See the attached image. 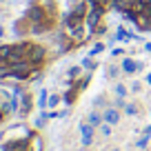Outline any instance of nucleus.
Segmentation results:
<instances>
[{"instance_id":"nucleus-1","label":"nucleus","mask_w":151,"mask_h":151,"mask_svg":"<svg viewBox=\"0 0 151 151\" xmlns=\"http://www.w3.org/2000/svg\"><path fill=\"white\" fill-rule=\"evenodd\" d=\"M100 18H102V7H91V11L87 14V20H85V29H87V33H91L96 27H98Z\"/></svg>"},{"instance_id":"nucleus-2","label":"nucleus","mask_w":151,"mask_h":151,"mask_svg":"<svg viewBox=\"0 0 151 151\" xmlns=\"http://www.w3.org/2000/svg\"><path fill=\"white\" fill-rule=\"evenodd\" d=\"M27 58H29V62H38V60H42V58H45V47H40V45H33V47H29Z\"/></svg>"},{"instance_id":"nucleus-3","label":"nucleus","mask_w":151,"mask_h":151,"mask_svg":"<svg viewBox=\"0 0 151 151\" xmlns=\"http://www.w3.org/2000/svg\"><path fill=\"white\" fill-rule=\"evenodd\" d=\"M80 133H82V145H91L93 142V127L89 122L80 124Z\"/></svg>"},{"instance_id":"nucleus-4","label":"nucleus","mask_w":151,"mask_h":151,"mask_svg":"<svg viewBox=\"0 0 151 151\" xmlns=\"http://www.w3.org/2000/svg\"><path fill=\"white\" fill-rule=\"evenodd\" d=\"M102 118H104V122H109L113 127V124L120 122V111H118V109H107V111L102 113Z\"/></svg>"},{"instance_id":"nucleus-5","label":"nucleus","mask_w":151,"mask_h":151,"mask_svg":"<svg viewBox=\"0 0 151 151\" xmlns=\"http://www.w3.org/2000/svg\"><path fill=\"white\" fill-rule=\"evenodd\" d=\"M29 20H31V24H38V22H45V11L40 9V7H33V9H29Z\"/></svg>"},{"instance_id":"nucleus-6","label":"nucleus","mask_w":151,"mask_h":151,"mask_svg":"<svg viewBox=\"0 0 151 151\" xmlns=\"http://www.w3.org/2000/svg\"><path fill=\"white\" fill-rule=\"evenodd\" d=\"M140 69V62L131 60V58H122V71H127V73H133V71Z\"/></svg>"},{"instance_id":"nucleus-7","label":"nucleus","mask_w":151,"mask_h":151,"mask_svg":"<svg viewBox=\"0 0 151 151\" xmlns=\"http://www.w3.org/2000/svg\"><path fill=\"white\" fill-rule=\"evenodd\" d=\"M102 120H104V118L100 116L98 111H91V113H89V118H87V122H89L91 127H98V124H102Z\"/></svg>"},{"instance_id":"nucleus-8","label":"nucleus","mask_w":151,"mask_h":151,"mask_svg":"<svg viewBox=\"0 0 151 151\" xmlns=\"http://www.w3.org/2000/svg\"><path fill=\"white\" fill-rule=\"evenodd\" d=\"M116 38H118L120 42H129V40H133V36H131V33L127 31V29H122V27L118 29V33H116Z\"/></svg>"},{"instance_id":"nucleus-9","label":"nucleus","mask_w":151,"mask_h":151,"mask_svg":"<svg viewBox=\"0 0 151 151\" xmlns=\"http://www.w3.org/2000/svg\"><path fill=\"white\" fill-rule=\"evenodd\" d=\"M85 11H87V2H78V5H76V9L71 11V16H76V18H82V16H85Z\"/></svg>"},{"instance_id":"nucleus-10","label":"nucleus","mask_w":151,"mask_h":151,"mask_svg":"<svg viewBox=\"0 0 151 151\" xmlns=\"http://www.w3.org/2000/svg\"><path fill=\"white\" fill-rule=\"evenodd\" d=\"M47 102H49V93L42 89V91H40V96H38V107L45 109V107H47Z\"/></svg>"},{"instance_id":"nucleus-11","label":"nucleus","mask_w":151,"mask_h":151,"mask_svg":"<svg viewBox=\"0 0 151 151\" xmlns=\"http://www.w3.org/2000/svg\"><path fill=\"white\" fill-rule=\"evenodd\" d=\"M58 102H60V96H58V93H51V96H49V102H47V107H58Z\"/></svg>"},{"instance_id":"nucleus-12","label":"nucleus","mask_w":151,"mask_h":151,"mask_svg":"<svg viewBox=\"0 0 151 151\" xmlns=\"http://www.w3.org/2000/svg\"><path fill=\"white\" fill-rule=\"evenodd\" d=\"M100 51H104V45H102V42H98V45H93V47H91L89 58H91V56H96V53H100Z\"/></svg>"},{"instance_id":"nucleus-13","label":"nucleus","mask_w":151,"mask_h":151,"mask_svg":"<svg viewBox=\"0 0 151 151\" xmlns=\"http://www.w3.org/2000/svg\"><path fill=\"white\" fill-rule=\"evenodd\" d=\"M100 133H102V136H111V124L102 122V124H100Z\"/></svg>"},{"instance_id":"nucleus-14","label":"nucleus","mask_w":151,"mask_h":151,"mask_svg":"<svg viewBox=\"0 0 151 151\" xmlns=\"http://www.w3.org/2000/svg\"><path fill=\"white\" fill-rule=\"evenodd\" d=\"M31 151H42V142H40V138H36V136H33V147H31Z\"/></svg>"},{"instance_id":"nucleus-15","label":"nucleus","mask_w":151,"mask_h":151,"mask_svg":"<svg viewBox=\"0 0 151 151\" xmlns=\"http://www.w3.org/2000/svg\"><path fill=\"white\" fill-rule=\"evenodd\" d=\"M116 93H118L120 98H124V96H127V87H124V85H118V87H116Z\"/></svg>"},{"instance_id":"nucleus-16","label":"nucleus","mask_w":151,"mask_h":151,"mask_svg":"<svg viewBox=\"0 0 151 151\" xmlns=\"http://www.w3.org/2000/svg\"><path fill=\"white\" fill-rule=\"evenodd\" d=\"M124 111H127L129 116H136V113H138V107H136V104H127V107H124Z\"/></svg>"},{"instance_id":"nucleus-17","label":"nucleus","mask_w":151,"mask_h":151,"mask_svg":"<svg viewBox=\"0 0 151 151\" xmlns=\"http://www.w3.org/2000/svg\"><path fill=\"white\" fill-rule=\"evenodd\" d=\"M147 142H149V136L145 133V136H142L140 140H138V149H145V147H147Z\"/></svg>"},{"instance_id":"nucleus-18","label":"nucleus","mask_w":151,"mask_h":151,"mask_svg":"<svg viewBox=\"0 0 151 151\" xmlns=\"http://www.w3.org/2000/svg\"><path fill=\"white\" fill-rule=\"evenodd\" d=\"M29 104H31V102H29V98L24 96V98H22V109H20V113H27V111H29Z\"/></svg>"},{"instance_id":"nucleus-19","label":"nucleus","mask_w":151,"mask_h":151,"mask_svg":"<svg viewBox=\"0 0 151 151\" xmlns=\"http://www.w3.org/2000/svg\"><path fill=\"white\" fill-rule=\"evenodd\" d=\"M80 69H82V67H71V69H69V78H76V76L80 73Z\"/></svg>"},{"instance_id":"nucleus-20","label":"nucleus","mask_w":151,"mask_h":151,"mask_svg":"<svg viewBox=\"0 0 151 151\" xmlns=\"http://www.w3.org/2000/svg\"><path fill=\"white\" fill-rule=\"evenodd\" d=\"M107 73L111 76V78H113V76H118V67H116V65H111V67H109V71H107Z\"/></svg>"},{"instance_id":"nucleus-21","label":"nucleus","mask_w":151,"mask_h":151,"mask_svg":"<svg viewBox=\"0 0 151 151\" xmlns=\"http://www.w3.org/2000/svg\"><path fill=\"white\" fill-rule=\"evenodd\" d=\"M82 67H87V69H93V62H91V58H85V60H82Z\"/></svg>"},{"instance_id":"nucleus-22","label":"nucleus","mask_w":151,"mask_h":151,"mask_svg":"<svg viewBox=\"0 0 151 151\" xmlns=\"http://www.w3.org/2000/svg\"><path fill=\"white\" fill-rule=\"evenodd\" d=\"M145 51H149V53H151V42H147V45H145Z\"/></svg>"},{"instance_id":"nucleus-23","label":"nucleus","mask_w":151,"mask_h":151,"mask_svg":"<svg viewBox=\"0 0 151 151\" xmlns=\"http://www.w3.org/2000/svg\"><path fill=\"white\" fill-rule=\"evenodd\" d=\"M2 36H5V29H2V24H0V38H2Z\"/></svg>"},{"instance_id":"nucleus-24","label":"nucleus","mask_w":151,"mask_h":151,"mask_svg":"<svg viewBox=\"0 0 151 151\" xmlns=\"http://www.w3.org/2000/svg\"><path fill=\"white\" fill-rule=\"evenodd\" d=\"M147 82H149V85H151V73H149V76H147Z\"/></svg>"},{"instance_id":"nucleus-25","label":"nucleus","mask_w":151,"mask_h":151,"mask_svg":"<svg viewBox=\"0 0 151 151\" xmlns=\"http://www.w3.org/2000/svg\"><path fill=\"white\" fill-rule=\"evenodd\" d=\"M107 151H118V149H107Z\"/></svg>"},{"instance_id":"nucleus-26","label":"nucleus","mask_w":151,"mask_h":151,"mask_svg":"<svg viewBox=\"0 0 151 151\" xmlns=\"http://www.w3.org/2000/svg\"><path fill=\"white\" fill-rule=\"evenodd\" d=\"M0 120H2V111H0Z\"/></svg>"},{"instance_id":"nucleus-27","label":"nucleus","mask_w":151,"mask_h":151,"mask_svg":"<svg viewBox=\"0 0 151 151\" xmlns=\"http://www.w3.org/2000/svg\"><path fill=\"white\" fill-rule=\"evenodd\" d=\"M0 2H5V0H0Z\"/></svg>"},{"instance_id":"nucleus-28","label":"nucleus","mask_w":151,"mask_h":151,"mask_svg":"<svg viewBox=\"0 0 151 151\" xmlns=\"http://www.w3.org/2000/svg\"><path fill=\"white\" fill-rule=\"evenodd\" d=\"M0 14H2V9H0Z\"/></svg>"}]
</instances>
